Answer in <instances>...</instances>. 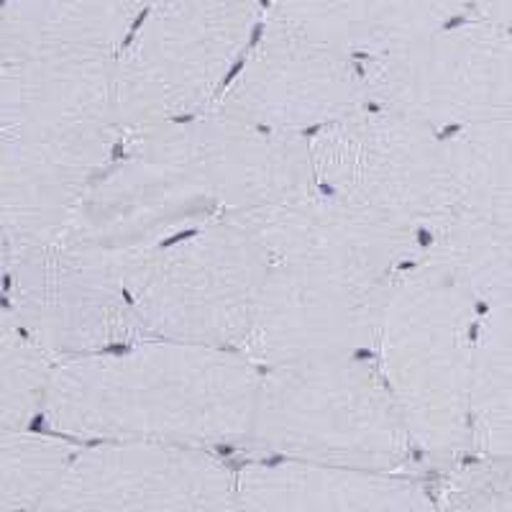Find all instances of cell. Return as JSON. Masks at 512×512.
<instances>
[{
	"label": "cell",
	"instance_id": "5b68a950",
	"mask_svg": "<svg viewBox=\"0 0 512 512\" xmlns=\"http://www.w3.org/2000/svg\"><path fill=\"white\" fill-rule=\"evenodd\" d=\"M310 159L333 198L410 241L415 231L438 233L459 210L446 141L384 108L328 123Z\"/></svg>",
	"mask_w": 512,
	"mask_h": 512
},
{
	"label": "cell",
	"instance_id": "ba28073f",
	"mask_svg": "<svg viewBox=\"0 0 512 512\" xmlns=\"http://www.w3.org/2000/svg\"><path fill=\"white\" fill-rule=\"evenodd\" d=\"M111 113L31 116L0 131V226L11 256L47 244L111 152Z\"/></svg>",
	"mask_w": 512,
	"mask_h": 512
},
{
	"label": "cell",
	"instance_id": "8fae6325",
	"mask_svg": "<svg viewBox=\"0 0 512 512\" xmlns=\"http://www.w3.org/2000/svg\"><path fill=\"white\" fill-rule=\"evenodd\" d=\"M464 0H269L272 16L344 54L400 52L448 26Z\"/></svg>",
	"mask_w": 512,
	"mask_h": 512
},
{
	"label": "cell",
	"instance_id": "ac0fdd59",
	"mask_svg": "<svg viewBox=\"0 0 512 512\" xmlns=\"http://www.w3.org/2000/svg\"><path fill=\"white\" fill-rule=\"evenodd\" d=\"M464 3H472L482 21L497 24L502 29L510 26V0H464Z\"/></svg>",
	"mask_w": 512,
	"mask_h": 512
},
{
	"label": "cell",
	"instance_id": "9a60e30c",
	"mask_svg": "<svg viewBox=\"0 0 512 512\" xmlns=\"http://www.w3.org/2000/svg\"><path fill=\"white\" fill-rule=\"evenodd\" d=\"M469 413L495 454H510V303L492 305V320L474 344Z\"/></svg>",
	"mask_w": 512,
	"mask_h": 512
},
{
	"label": "cell",
	"instance_id": "e0dca14e",
	"mask_svg": "<svg viewBox=\"0 0 512 512\" xmlns=\"http://www.w3.org/2000/svg\"><path fill=\"white\" fill-rule=\"evenodd\" d=\"M70 461V446L57 438L0 431V510L41 507Z\"/></svg>",
	"mask_w": 512,
	"mask_h": 512
},
{
	"label": "cell",
	"instance_id": "6da1fadb",
	"mask_svg": "<svg viewBox=\"0 0 512 512\" xmlns=\"http://www.w3.org/2000/svg\"><path fill=\"white\" fill-rule=\"evenodd\" d=\"M256 390L249 361L169 341L64 361L49 372L44 410L75 436L228 441L251 433Z\"/></svg>",
	"mask_w": 512,
	"mask_h": 512
},
{
	"label": "cell",
	"instance_id": "d6986e66",
	"mask_svg": "<svg viewBox=\"0 0 512 512\" xmlns=\"http://www.w3.org/2000/svg\"><path fill=\"white\" fill-rule=\"evenodd\" d=\"M8 256H11V246H8L6 233H3V226H0V269L6 267Z\"/></svg>",
	"mask_w": 512,
	"mask_h": 512
},
{
	"label": "cell",
	"instance_id": "2e32d148",
	"mask_svg": "<svg viewBox=\"0 0 512 512\" xmlns=\"http://www.w3.org/2000/svg\"><path fill=\"white\" fill-rule=\"evenodd\" d=\"M49 372V351L16 310H0V431L24 428L44 408Z\"/></svg>",
	"mask_w": 512,
	"mask_h": 512
},
{
	"label": "cell",
	"instance_id": "30bf717a",
	"mask_svg": "<svg viewBox=\"0 0 512 512\" xmlns=\"http://www.w3.org/2000/svg\"><path fill=\"white\" fill-rule=\"evenodd\" d=\"M231 479L195 448H98L67 461L41 502L54 510H208L231 507Z\"/></svg>",
	"mask_w": 512,
	"mask_h": 512
},
{
	"label": "cell",
	"instance_id": "5bb4252c",
	"mask_svg": "<svg viewBox=\"0 0 512 512\" xmlns=\"http://www.w3.org/2000/svg\"><path fill=\"white\" fill-rule=\"evenodd\" d=\"M459 208L510 218V118L472 123L446 141Z\"/></svg>",
	"mask_w": 512,
	"mask_h": 512
},
{
	"label": "cell",
	"instance_id": "8992f818",
	"mask_svg": "<svg viewBox=\"0 0 512 512\" xmlns=\"http://www.w3.org/2000/svg\"><path fill=\"white\" fill-rule=\"evenodd\" d=\"M259 18V0H149L113 75L118 126L198 111L226 80Z\"/></svg>",
	"mask_w": 512,
	"mask_h": 512
},
{
	"label": "cell",
	"instance_id": "52a82bcc",
	"mask_svg": "<svg viewBox=\"0 0 512 512\" xmlns=\"http://www.w3.org/2000/svg\"><path fill=\"white\" fill-rule=\"evenodd\" d=\"M510 34L489 21L433 31L400 52L374 57L367 100L428 128L510 118Z\"/></svg>",
	"mask_w": 512,
	"mask_h": 512
},
{
	"label": "cell",
	"instance_id": "277c9868",
	"mask_svg": "<svg viewBox=\"0 0 512 512\" xmlns=\"http://www.w3.org/2000/svg\"><path fill=\"white\" fill-rule=\"evenodd\" d=\"M251 433L267 448L390 469L413 441L387 382L349 356L272 367L259 379Z\"/></svg>",
	"mask_w": 512,
	"mask_h": 512
},
{
	"label": "cell",
	"instance_id": "3957f363",
	"mask_svg": "<svg viewBox=\"0 0 512 512\" xmlns=\"http://www.w3.org/2000/svg\"><path fill=\"white\" fill-rule=\"evenodd\" d=\"M267 269V246L241 216L210 221L182 244L154 246L121 264L141 331L203 346L244 344Z\"/></svg>",
	"mask_w": 512,
	"mask_h": 512
},
{
	"label": "cell",
	"instance_id": "4fadbf2b",
	"mask_svg": "<svg viewBox=\"0 0 512 512\" xmlns=\"http://www.w3.org/2000/svg\"><path fill=\"white\" fill-rule=\"evenodd\" d=\"M149 0H6L18 31L36 49L118 54Z\"/></svg>",
	"mask_w": 512,
	"mask_h": 512
},
{
	"label": "cell",
	"instance_id": "7a4b0ae2",
	"mask_svg": "<svg viewBox=\"0 0 512 512\" xmlns=\"http://www.w3.org/2000/svg\"><path fill=\"white\" fill-rule=\"evenodd\" d=\"M472 300L428 259L395 280L379 326L384 382L410 438L433 454L456 451L472 428Z\"/></svg>",
	"mask_w": 512,
	"mask_h": 512
},
{
	"label": "cell",
	"instance_id": "9c48e42d",
	"mask_svg": "<svg viewBox=\"0 0 512 512\" xmlns=\"http://www.w3.org/2000/svg\"><path fill=\"white\" fill-rule=\"evenodd\" d=\"M367 103L364 77L351 57L310 39L269 13L262 39L239 77L223 93L216 113L272 131L328 126Z\"/></svg>",
	"mask_w": 512,
	"mask_h": 512
},
{
	"label": "cell",
	"instance_id": "7c38bea8",
	"mask_svg": "<svg viewBox=\"0 0 512 512\" xmlns=\"http://www.w3.org/2000/svg\"><path fill=\"white\" fill-rule=\"evenodd\" d=\"M239 505L251 510H413L418 489L395 477L359 469L262 466L241 479Z\"/></svg>",
	"mask_w": 512,
	"mask_h": 512
}]
</instances>
